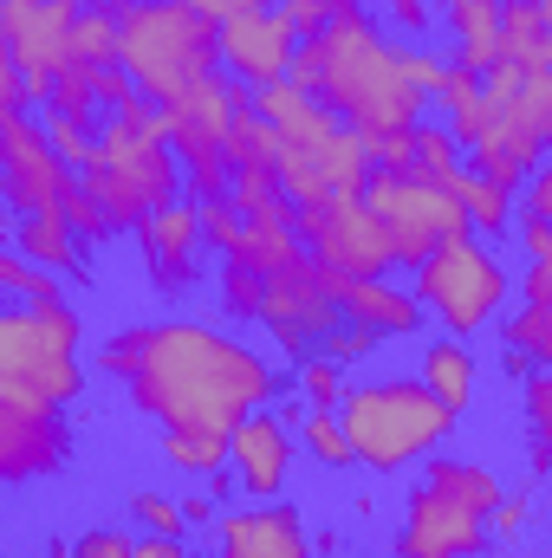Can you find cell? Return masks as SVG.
Returning a JSON list of instances; mask_svg holds the SVG:
<instances>
[{
	"label": "cell",
	"mask_w": 552,
	"mask_h": 558,
	"mask_svg": "<svg viewBox=\"0 0 552 558\" xmlns=\"http://www.w3.org/2000/svg\"><path fill=\"white\" fill-rule=\"evenodd\" d=\"M98 371L124 384L131 410L163 428H235L248 410L286 397V377L254 344L202 325V318H156L105 338Z\"/></svg>",
	"instance_id": "obj_1"
},
{
	"label": "cell",
	"mask_w": 552,
	"mask_h": 558,
	"mask_svg": "<svg viewBox=\"0 0 552 558\" xmlns=\"http://www.w3.org/2000/svg\"><path fill=\"white\" fill-rule=\"evenodd\" d=\"M286 85L319 98L345 131H358L364 143L384 137V131H410L429 111V98L410 92V78L397 72V39H384L371 13L325 20L312 39H299L292 65H286Z\"/></svg>",
	"instance_id": "obj_2"
},
{
	"label": "cell",
	"mask_w": 552,
	"mask_h": 558,
	"mask_svg": "<svg viewBox=\"0 0 552 558\" xmlns=\"http://www.w3.org/2000/svg\"><path fill=\"white\" fill-rule=\"evenodd\" d=\"M254 118L274 124L279 156H274V182L286 195V208H305L319 195H338V189H364L371 175V156H364V137L345 131L319 98H305L299 85H254Z\"/></svg>",
	"instance_id": "obj_3"
},
{
	"label": "cell",
	"mask_w": 552,
	"mask_h": 558,
	"mask_svg": "<svg viewBox=\"0 0 552 558\" xmlns=\"http://www.w3.org/2000/svg\"><path fill=\"white\" fill-rule=\"evenodd\" d=\"M79 338L85 318L65 292L39 305H0V397L26 410H72L85 397Z\"/></svg>",
	"instance_id": "obj_4"
},
{
	"label": "cell",
	"mask_w": 552,
	"mask_h": 558,
	"mask_svg": "<svg viewBox=\"0 0 552 558\" xmlns=\"http://www.w3.org/2000/svg\"><path fill=\"white\" fill-rule=\"evenodd\" d=\"M332 416H338L345 441H351V468H371V474H404V468L429 461L455 435V416L416 377L351 384Z\"/></svg>",
	"instance_id": "obj_5"
},
{
	"label": "cell",
	"mask_w": 552,
	"mask_h": 558,
	"mask_svg": "<svg viewBox=\"0 0 552 558\" xmlns=\"http://www.w3.org/2000/svg\"><path fill=\"white\" fill-rule=\"evenodd\" d=\"M118 65L131 72L137 98L163 111L195 78L221 72L215 20H202L195 7H176V0H137L131 13H118Z\"/></svg>",
	"instance_id": "obj_6"
},
{
	"label": "cell",
	"mask_w": 552,
	"mask_h": 558,
	"mask_svg": "<svg viewBox=\"0 0 552 558\" xmlns=\"http://www.w3.org/2000/svg\"><path fill=\"white\" fill-rule=\"evenodd\" d=\"M79 189L98 202L111 234H131L143 215H156L163 202L182 195V169H176L169 137H149V131H131V124L105 118L92 156L79 162Z\"/></svg>",
	"instance_id": "obj_7"
},
{
	"label": "cell",
	"mask_w": 552,
	"mask_h": 558,
	"mask_svg": "<svg viewBox=\"0 0 552 558\" xmlns=\"http://www.w3.org/2000/svg\"><path fill=\"white\" fill-rule=\"evenodd\" d=\"M410 299L422 305V318H435L448 338H475L488 331L507 305H514V274L501 267V254L475 234L435 247L422 267H410Z\"/></svg>",
	"instance_id": "obj_8"
},
{
	"label": "cell",
	"mask_w": 552,
	"mask_h": 558,
	"mask_svg": "<svg viewBox=\"0 0 552 558\" xmlns=\"http://www.w3.org/2000/svg\"><path fill=\"white\" fill-rule=\"evenodd\" d=\"M358 195H364V208H371V215H377V228H384L391 274H397V267H422L435 247H448V241H461V234H468L461 202H455L448 189L422 182V175H391V169H371Z\"/></svg>",
	"instance_id": "obj_9"
},
{
	"label": "cell",
	"mask_w": 552,
	"mask_h": 558,
	"mask_svg": "<svg viewBox=\"0 0 552 558\" xmlns=\"http://www.w3.org/2000/svg\"><path fill=\"white\" fill-rule=\"evenodd\" d=\"M292 241L299 254L332 279H384L391 274V247H384V228L377 215L364 208L358 189H338V195H319L305 208H292Z\"/></svg>",
	"instance_id": "obj_10"
},
{
	"label": "cell",
	"mask_w": 552,
	"mask_h": 558,
	"mask_svg": "<svg viewBox=\"0 0 552 558\" xmlns=\"http://www.w3.org/2000/svg\"><path fill=\"white\" fill-rule=\"evenodd\" d=\"M228 118H235V78H228V72H208V78H195L182 98L163 105L169 149H176V169H182V182H189V202L228 195V162H221Z\"/></svg>",
	"instance_id": "obj_11"
},
{
	"label": "cell",
	"mask_w": 552,
	"mask_h": 558,
	"mask_svg": "<svg viewBox=\"0 0 552 558\" xmlns=\"http://www.w3.org/2000/svg\"><path fill=\"white\" fill-rule=\"evenodd\" d=\"M254 325L274 331V344L292 364L312 357L319 338H325L332 325H345V318H338V299H332V274H319L305 254H292L286 267L261 274V318H254Z\"/></svg>",
	"instance_id": "obj_12"
},
{
	"label": "cell",
	"mask_w": 552,
	"mask_h": 558,
	"mask_svg": "<svg viewBox=\"0 0 552 558\" xmlns=\"http://www.w3.org/2000/svg\"><path fill=\"white\" fill-rule=\"evenodd\" d=\"M72 13H79V0H0V33H7V59L20 72L26 111L46 105L59 65L72 59Z\"/></svg>",
	"instance_id": "obj_13"
},
{
	"label": "cell",
	"mask_w": 552,
	"mask_h": 558,
	"mask_svg": "<svg viewBox=\"0 0 552 558\" xmlns=\"http://www.w3.org/2000/svg\"><path fill=\"white\" fill-rule=\"evenodd\" d=\"M72 189H79V175L52 156L46 131L26 111L0 124V202L13 215H65Z\"/></svg>",
	"instance_id": "obj_14"
},
{
	"label": "cell",
	"mask_w": 552,
	"mask_h": 558,
	"mask_svg": "<svg viewBox=\"0 0 552 558\" xmlns=\"http://www.w3.org/2000/svg\"><path fill=\"white\" fill-rule=\"evenodd\" d=\"M397 558H481L488 539V513L435 494V487H410L404 500V526H397Z\"/></svg>",
	"instance_id": "obj_15"
},
{
	"label": "cell",
	"mask_w": 552,
	"mask_h": 558,
	"mask_svg": "<svg viewBox=\"0 0 552 558\" xmlns=\"http://www.w3.org/2000/svg\"><path fill=\"white\" fill-rule=\"evenodd\" d=\"M292 422L274 416V403L267 410H248V416L228 428V474H235V487L248 494V500H279L286 494V474H292Z\"/></svg>",
	"instance_id": "obj_16"
},
{
	"label": "cell",
	"mask_w": 552,
	"mask_h": 558,
	"mask_svg": "<svg viewBox=\"0 0 552 558\" xmlns=\"http://www.w3.org/2000/svg\"><path fill=\"white\" fill-rule=\"evenodd\" d=\"M131 234H137V254H143V267H149L156 292H189L195 286V274H202V221H195L189 195H176L156 215H143Z\"/></svg>",
	"instance_id": "obj_17"
},
{
	"label": "cell",
	"mask_w": 552,
	"mask_h": 558,
	"mask_svg": "<svg viewBox=\"0 0 552 558\" xmlns=\"http://www.w3.org/2000/svg\"><path fill=\"white\" fill-rule=\"evenodd\" d=\"M72 454L65 410H26L0 397V481H46Z\"/></svg>",
	"instance_id": "obj_18"
},
{
	"label": "cell",
	"mask_w": 552,
	"mask_h": 558,
	"mask_svg": "<svg viewBox=\"0 0 552 558\" xmlns=\"http://www.w3.org/2000/svg\"><path fill=\"white\" fill-rule=\"evenodd\" d=\"M215 558H312V533L299 507L254 500V507L215 513Z\"/></svg>",
	"instance_id": "obj_19"
},
{
	"label": "cell",
	"mask_w": 552,
	"mask_h": 558,
	"mask_svg": "<svg viewBox=\"0 0 552 558\" xmlns=\"http://www.w3.org/2000/svg\"><path fill=\"white\" fill-rule=\"evenodd\" d=\"M215 46H221L228 78H235V85H248V92L286 78V65H292V33L274 20V7H267V13H248V20H228V26H215Z\"/></svg>",
	"instance_id": "obj_20"
},
{
	"label": "cell",
	"mask_w": 552,
	"mask_h": 558,
	"mask_svg": "<svg viewBox=\"0 0 552 558\" xmlns=\"http://www.w3.org/2000/svg\"><path fill=\"white\" fill-rule=\"evenodd\" d=\"M332 299H338V318L345 325H364L377 344L384 338H416L429 318H422V305L410 299V286H397V279H332Z\"/></svg>",
	"instance_id": "obj_21"
},
{
	"label": "cell",
	"mask_w": 552,
	"mask_h": 558,
	"mask_svg": "<svg viewBox=\"0 0 552 558\" xmlns=\"http://www.w3.org/2000/svg\"><path fill=\"white\" fill-rule=\"evenodd\" d=\"M540 156H547V143L527 137L520 124H501V118H494V131H488V137L475 143V149H461V169L514 195V189H520V182L540 169Z\"/></svg>",
	"instance_id": "obj_22"
},
{
	"label": "cell",
	"mask_w": 552,
	"mask_h": 558,
	"mask_svg": "<svg viewBox=\"0 0 552 558\" xmlns=\"http://www.w3.org/2000/svg\"><path fill=\"white\" fill-rule=\"evenodd\" d=\"M494 59L520 72H552V0H501Z\"/></svg>",
	"instance_id": "obj_23"
},
{
	"label": "cell",
	"mask_w": 552,
	"mask_h": 558,
	"mask_svg": "<svg viewBox=\"0 0 552 558\" xmlns=\"http://www.w3.org/2000/svg\"><path fill=\"white\" fill-rule=\"evenodd\" d=\"M475 377H481V371H475L468 338H448V331H442V338H429L422 357H416V384H422L448 416H461V410L475 403Z\"/></svg>",
	"instance_id": "obj_24"
},
{
	"label": "cell",
	"mask_w": 552,
	"mask_h": 558,
	"mask_svg": "<svg viewBox=\"0 0 552 558\" xmlns=\"http://www.w3.org/2000/svg\"><path fill=\"white\" fill-rule=\"evenodd\" d=\"M20 260H33V267H46V274L59 279H79L85 274V241L59 221V215H13V241H7Z\"/></svg>",
	"instance_id": "obj_25"
},
{
	"label": "cell",
	"mask_w": 552,
	"mask_h": 558,
	"mask_svg": "<svg viewBox=\"0 0 552 558\" xmlns=\"http://www.w3.org/2000/svg\"><path fill=\"white\" fill-rule=\"evenodd\" d=\"M448 33H455V72H488L494 65V39H501V0H455L448 7Z\"/></svg>",
	"instance_id": "obj_26"
},
{
	"label": "cell",
	"mask_w": 552,
	"mask_h": 558,
	"mask_svg": "<svg viewBox=\"0 0 552 558\" xmlns=\"http://www.w3.org/2000/svg\"><path fill=\"white\" fill-rule=\"evenodd\" d=\"M422 487H435V494H448V500H461V507H475V513H488L494 500H501V474L488 468V461H461V454H429V468H422Z\"/></svg>",
	"instance_id": "obj_27"
},
{
	"label": "cell",
	"mask_w": 552,
	"mask_h": 558,
	"mask_svg": "<svg viewBox=\"0 0 552 558\" xmlns=\"http://www.w3.org/2000/svg\"><path fill=\"white\" fill-rule=\"evenodd\" d=\"M299 254V241H292V208L286 215H254V221H241V234L228 241V254L221 260H235V267H254V274H274Z\"/></svg>",
	"instance_id": "obj_28"
},
{
	"label": "cell",
	"mask_w": 552,
	"mask_h": 558,
	"mask_svg": "<svg viewBox=\"0 0 552 558\" xmlns=\"http://www.w3.org/2000/svg\"><path fill=\"white\" fill-rule=\"evenodd\" d=\"M435 105H442V118H448L442 131L461 143V149H475V143L494 131V111H488V98H481V72H455V65H448Z\"/></svg>",
	"instance_id": "obj_29"
},
{
	"label": "cell",
	"mask_w": 552,
	"mask_h": 558,
	"mask_svg": "<svg viewBox=\"0 0 552 558\" xmlns=\"http://www.w3.org/2000/svg\"><path fill=\"white\" fill-rule=\"evenodd\" d=\"M442 189L461 202V215H468V234L507 241V228H514V195H507V189H494V182H481V175H468V169H455Z\"/></svg>",
	"instance_id": "obj_30"
},
{
	"label": "cell",
	"mask_w": 552,
	"mask_h": 558,
	"mask_svg": "<svg viewBox=\"0 0 552 558\" xmlns=\"http://www.w3.org/2000/svg\"><path fill=\"white\" fill-rule=\"evenodd\" d=\"M163 461L176 468V474H215V468H228V435L221 428H163Z\"/></svg>",
	"instance_id": "obj_31"
},
{
	"label": "cell",
	"mask_w": 552,
	"mask_h": 558,
	"mask_svg": "<svg viewBox=\"0 0 552 558\" xmlns=\"http://www.w3.org/2000/svg\"><path fill=\"white\" fill-rule=\"evenodd\" d=\"M72 59H79V65H92V72L118 65V13H111V7L85 0V7L72 13Z\"/></svg>",
	"instance_id": "obj_32"
},
{
	"label": "cell",
	"mask_w": 552,
	"mask_h": 558,
	"mask_svg": "<svg viewBox=\"0 0 552 558\" xmlns=\"http://www.w3.org/2000/svg\"><path fill=\"white\" fill-rule=\"evenodd\" d=\"M501 124H520L527 137H552V72H520V85H514V98L494 111Z\"/></svg>",
	"instance_id": "obj_33"
},
{
	"label": "cell",
	"mask_w": 552,
	"mask_h": 558,
	"mask_svg": "<svg viewBox=\"0 0 552 558\" xmlns=\"http://www.w3.org/2000/svg\"><path fill=\"white\" fill-rule=\"evenodd\" d=\"M501 344L527 364H552V305H514L501 312Z\"/></svg>",
	"instance_id": "obj_34"
},
{
	"label": "cell",
	"mask_w": 552,
	"mask_h": 558,
	"mask_svg": "<svg viewBox=\"0 0 552 558\" xmlns=\"http://www.w3.org/2000/svg\"><path fill=\"white\" fill-rule=\"evenodd\" d=\"M455 169H461V143L448 137L442 124H429V118L410 124V175H422V182H435V189H442Z\"/></svg>",
	"instance_id": "obj_35"
},
{
	"label": "cell",
	"mask_w": 552,
	"mask_h": 558,
	"mask_svg": "<svg viewBox=\"0 0 552 558\" xmlns=\"http://www.w3.org/2000/svg\"><path fill=\"white\" fill-rule=\"evenodd\" d=\"M59 292H65L59 274H46V267L20 260L13 247H0V299H13V305H39V299H59Z\"/></svg>",
	"instance_id": "obj_36"
},
{
	"label": "cell",
	"mask_w": 552,
	"mask_h": 558,
	"mask_svg": "<svg viewBox=\"0 0 552 558\" xmlns=\"http://www.w3.org/2000/svg\"><path fill=\"white\" fill-rule=\"evenodd\" d=\"M345 390H351V384H345V371H338L332 357H319V351H312V357H299L292 397H299L305 410H338V403H345Z\"/></svg>",
	"instance_id": "obj_37"
},
{
	"label": "cell",
	"mask_w": 552,
	"mask_h": 558,
	"mask_svg": "<svg viewBox=\"0 0 552 558\" xmlns=\"http://www.w3.org/2000/svg\"><path fill=\"white\" fill-rule=\"evenodd\" d=\"M39 111H59V118H85V124H92V111H98V98H92V65H79V59H65Z\"/></svg>",
	"instance_id": "obj_38"
},
{
	"label": "cell",
	"mask_w": 552,
	"mask_h": 558,
	"mask_svg": "<svg viewBox=\"0 0 552 558\" xmlns=\"http://www.w3.org/2000/svg\"><path fill=\"white\" fill-rule=\"evenodd\" d=\"M299 441H305V454L319 468H351V441H345V428H338L332 410H305L299 416Z\"/></svg>",
	"instance_id": "obj_39"
},
{
	"label": "cell",
	"mask_w": 552,
	"mask_h": 558,
	"mask_svg": "<svg viewBox=\"0 0 552 558\" xmlns=\"http://www.w3.org/2000/svg\"><path fill=\"white\" fill-rule=\"evenodd\" d=\"M39 131H46V143H52V156L79 175V162L92 156V143H98V131H85V118H59V111H46L39 118Z\"/></svg>",
	"instance_id": "obj_40"
},
{
	"label": "cell",
	"mask_w": 552,
	"mask_h": 558,
	"mask_svg": "<svg viewBox=\"0 0 552 558\" xmlns=\"http://www.w3.org/2000/svg\"><path fill=\"white\" fill-rule=\"evenodd\" d=\"M527 513H533V487H501V500L488 507V539H501V546H520V533H527Z\"/></svg>",
	"instance_id": "obj_41"
},
{
	"label": "cell",
	"mask_w": 552,
	"mask_h": 558,
	"mask_svg": "<svg viewBox=\"0 0 552 558\" xmlns=\"http://www.w3.org/2000/svg\"><path fill=\"white\" fill-rule=\"evenodd\" d=\"M221 305H228V318H261V274L254 267H235V260H221Z\"/></svg>",
	"instance_id": "obj_42"
},
{
	"label": "cell",
	"mask_w": 552,
	"mask_h": 558,
	"mask_svg": "<svg viewBox=\"0 0 552 558\" xmlns=\"http://www.w3.org/2000/svg\"><path fill=\"white\" fill-rule=\"evenodd\" d=\"M397 72L410 78V92H422V98H435L442 92V78H448V59L442 52H429V46H397Z\"/></svg>",
	"instance_id": "obj_43"
},
{
	"label": "cell",
	"mask_w": 552,
	"mask_h": 558,
	"mask_svg": "<svg viewBox=\"0 0 552 558\" xmlns=\"http://www.w3.org/2000/svg\"><path fill=\"white\" fill-rule=\"evenodd\" d=\"M371 351H377V338H371L364 325H332V331L319 338V357H332L338 371H351V364H364Z\"/></svg>",
	"instance_id": "obj_44"
},
{
	"label": "cell",
	"mask_w": 552,
	"mask_h": 558,
	"mask_svg": "<svg viewBox=\"0 0 552 558\" xmlns=\"http://www.w3.org/2000/svg\"><path fill=\"white\" fill-rule=\"evenodd\" d=\"M195 221H202V247H215V254H228V241L241 234V215H235V202H228V195L195 202Z\"/></svg>",
	"instance_id": "obj_45"
},
{
	"label": "cell",
	"mask_w": 552,
	"mask_h": 558,
	"mask_svg": "<svg viewBox=\"0 0 552 558\" xmlns=\"http://www.w3.org/2000/svg\"><path fill=\"white\" fill-rule=\"evenodd\" d=\"M527 441H552V371H527Z\"/></svg>",
	"instance_id": "obj_46"
},
{
	"label": "cell",
	"mask_w": 552,
	"mask_h": 558,
	"mask_svg": "<svg viewBox=\"0 0 552 558\" xmlns=\"http://www.w3.org/2000/svg\"><path fill=\"white\" fill-rule=\"evenodd\" d=\"M131 520H143V526L163 533V539H182V507H176L169 494H131Z\"/></svg>",
	"instance_id": "obj_47"
},
{
	"label": "cell",
	"mask_w": 552,
	"mask_h": 558,
	"mask_svg": "<svg viewBox=\"0 0 552 558\" xmlns=\"http://www.w3.org/2000/svg\"><path fill=\"white\" fill-rule=\"evenodd\" d=\"M274 20L292 33V46H299V39H312V33L332 20V7H325V0H274Z\"/></svg>",
	"instance_id": "obj_48"
},
{
	"label": "cell",
	"mask_w": 552,
	"mask_h": 558,
	"mask_svg": "<svg viewBox=\"0 0 552 558\" xmlns=\"http://www.w3.org/2000/svg\"><path fill=\"white\" fill-rule=\"evenodd\" d=\"M72 558H131V539L118 526H92L85 539H72Z\"/></svg>",
	"instance_id": "obj_49"
},
{
	"label": "cell",
	"mask_w": 552,
	"mask_h": 558,
	"mask_svg": "<svg viewBox=\"0 0 552 558\" xmlns=\"http://www.w3.org/2000/svg\"><path fill=\"white\" fill-rule=\"evenodd\" d=\"M92 98H98L105 111H118L124 98H137V85H131V72H124V65H105V72H92Z\"/></svg>",
	"instance_id": "obj_50"
},
{
	"label": "cell",
	"mask_w": 552,
	"mask_h": 558,
	"mask_svg": "<svg viewBox=\"0 0 552 558\" xmlns=\"http://www.w3.org/2000/svg\"><path fill=\"white\" fill-rule=\"evenodd\" d=\"M514 228H520L527 260H552V215H520V208H514Z\"/></svg>",
	"instance_id": "obj_51"
},
{
	"label": "cell",
	"mask_w": 552,
	"mask_h": 558,
	"mask_svg": "<svg viewBox=\"0 0 552 558\" xmlns=\"http://www.w3.org/2000/svg\"><path fill=\"white\" fill-rule=\"evenodd\" d=\"M391 20H397V33H404L410 46H422L429 26H435V20H429V0H391Z\"/></svg>",
	"instance_id": "obj_52"
},
{
	"label": "cell",
	"mask_w": 552,
	"mask_h": 558,
	"mask_svg": "<svg viewBox=\"0 0 552 558\" xmlns=\"http://www.w3.org/2000/svg\"><path fill=\"white\" fill-rule=\"evenodd\" d=\"M20 111H26V92H20V72H13V59H7V33H0V124L20 118Z\"/></svg>",
	"instance_id": "obj_53"
},
{
	"label": "cell",
	"mask_w": 552,
	"mask_h": 558,
	"mask_svg": "<svg viewBox=\"0 0 552 558\" xmlns=\"http://www.w3.org/2000/svg\"><path fill=\"white\" fill-rule=\"evenodd\" d=\"M274 0H195V13L202 20H215V26H228V20H248V13H267Z\"/></svg>",
	"instance_id": "obj_54"
},
{
	"label": "cell",
	"mask_w": 552,
	"mask_h": 558,
	"mask_svg": "<svg viewBox=\"0 0 552 558\" xmlns=\"http://www.w3.org/2000/svg\"><path fill=\"white\" fill-rule=\"evenodd\" d=\"M520 305H552V260H527V274H520Z\"/></svg>",
	"instance_id": "obj_55"
},
{
	"label": "cell",
	"mask_w": 552,
	"mask_h": 558,
	"mask_svg": "<svg viewBox=\"0 0 552 558\" xmlns=\"http://www.w3.org/2000/svg\"><path fill=\"white\" fill-rule=\"evenodd\" d=\"M131 558H195L182 539H163V533H143V539H131Z\"/></svg>",
	"instance_id": "obj_56"
},
{
	"label": "cell",
	"mask_w": 552,
	"mask_h": 558,
	"mask_svg": "<svg viewBox=\"0 0 552 558\" xmlns=\"http://www.w3.org/2000/svg\"><path fill=\"white\" fill-rule=\"evenodd\" d=\"M176 507H182V533H189V526H215V500H208V494H189V500H176Z\"/></svg>",
	"instance_id": "obj_57"
},
{
	"label": "cell",
	"mask_w": 552,
	"mask_h": 558,
	"mask_svg": "<svg viewBox=\"0 0 552 558\" xmlns=\"http://www.w3.org/2000/svg\"><path fill=\"white\" fill-rule=\"evenodd\" d=\"M202 494H208V500H228V494H241V487H235L228 468H215V474H202Z\"/></svg>",
	"instance_id": "obj_58"
},
{
	"label": "cell",
	"mask_w": 552,
	"mask_h": 558,
	"mask_svg": "<svg viewBox=\"0 0 552 558\" xmlns=\"http://www.w3.org/2000/svg\"><path fill=\"white\" fill-rule=\"evenodd\" d=\"M7 241H13V208L0 202V247H7Z\"/></svg>",
	"instance_id": "obj_59"
},
{
	"label": "cell",
	"mask_w": 552,
	"mask_h": 558,
	"mask_svg": "<svg viewBox=\"0 0 552 558\" xmlns=\"http://www.w3.org/2000/svg\"><path fill=\"white\" fill-rule=\"evenodd\" d=\"M46 558H72V539H52V546H46Z\"/></svg>",
	"instance_id": "obj_60"
},
{
	"label": "cell",
	"mask_w": 552,
	"mask_h": 558,
	"mask_svg": "<svg viewBox=\"0 0 552 558\" xmlns=\"http://www.w3.org/2000/svg\"><path fill=\"white\" fill-rule=\"evenodd\" d=\"M429 7H442V13H448V7H455V0H429Z\"/></svg>",
	"instance_id": "obj_61"
},
{
	"label": "cell",
	"mask_w": 552,
	"mask_h": 558,
	"mask_svg": "<svg viewBox=\"0 0 552 558\" xmlns=\"http://www.w3.org/2000/svg\"><path fill=\"white\" fill-rule=\"evenodd\" d=\"M176 7H195V0H176Z\"/></svg>",
	"instance_id": "obj_62"
},
{
	"label": "cell",
	"mask_w": 552,
	"mask_h": 558,
	"mask_svg": "<svg viewBox=\"0 0 552 558\" xmlns=\"http://www.w3.org/2000/svg\"><path fill=\"white\" fill-rule=\"evenodd\" d=\"M79 7H85V0H79Z\"/></svg>",
	"instance_id": "obj_63"
},
{
	"label": "cell",
	"mask_w": 552,
	"mask_h": 558,
	"mask_svg": "<svg viewBox=\"0 0 552 558\" xmlns=\"http://www.w3.org/2000/svg\"><path fill=\"white\" fill-rule=\"evenodd\" d=\"M195 558H202V553H195Z\"/></svg>",
	"instance_id": "obj_64"
}]
</instances>
